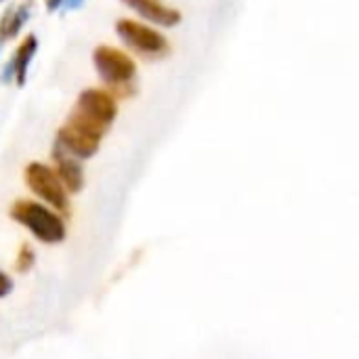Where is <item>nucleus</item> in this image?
Segmentation results:
<instances>
[{
	"label": "nucleus",
	"mask_w": 359,
	"mask_h": 359,
	"mask_svg": "<svg viewBox=\"0 0 359 359\" xmlns=\"http://www.w3.org/2000/svg\"><path fill=\"white\" fill-rule=\"evenodd\" d=\"M63 4H65L67 8H80V6L84 4V0H63Z\"/></svg>",
	"instance_id": "nucleus-13"
},
{
	"label": "nucleus",
	"mask_w": 359,
	"mask_h": 359,
	"mask_svg": "<svg viewBox=\"0 0 359 359\" xmlns=\"http://www.w3.org/2000/svg\"><path fill=\"white\" fill-rule=\"evenodd\" d=\"M36 50H38V40H36V36H27V38L21 42V46H19L17 55L13 57V65H15V80H17V84H19V86H23V84H25V80H27V67H29V63H32V59H34Z\"/></svg>",
	"instance_id": "nucleus-9"
},
{
	"label": "nucleus",
	"mask_w": 359,
	"mask_h": 359,
	"mask_svg": "<svg viewBox=\"0 0 359 359\" xmlns=\"http://www.w3.org/2000/svg\"><path fill=\"white\" fill-rule=\"evenodd\" d=\"M63 4V0H46V8L48 11H57Z\"/></svg>",
	"instance_id": "nucleus-14"
},
{
	"label": "nucleus",
	"mask_w": 359,
	"mask_h": 359,
	"mask_svg": "<svg viewBox=\"0 0 359 359\" xmlns=\"http://www.w3.org/2000/svg\"><path fill=\"white\" fill-rule=\"evenodd\" d=\"M93 59L101 80L107 84L120 86V84H128L135 78L137 72L135 61L114 46H99Z\"/></svg>",
	"instance_id": "nucleus-3"
},
{
	"label": "nucleus",
	"mask_w": 359,
	"mask_h": 359,
	"mask_svg": "<svg viewBox=\"0 0 359 359\" xmlns=\"http://www.w3.org/2000/svg\"><path fill=\"white\" fill-rule=\"evenodd\" d=\"M116 32L126 46H130L143 55H162L168 48L162 34H158L154 27L139 23V21L122 19L116 23Z\"/></svg>",
	"instance_id": "nucleus-5"
},
{
	"label": "nucleus",
	"mask_w": 359,
	"mask_h": 359,
	"mask_svg": "<svg viewBox=\"0 0 359 359\" xmlns=\"http://www.w3.org/2000/svg\"><path fill=\"white\" fill-rule=\"evenodd\" d=\"M116 101L111 95H107L105 90H99V88H88L80 95L78 99V107H76V114H80L82 118L90 120L93 124L101 126L107 130V126L114 122L116 118Z\"/></svg>",
	"instance_id": "nucleus-6"
},
{
	"label": "nucleus",
	"mask_w": 359,
	"mask_h": 359,
	"mask_svg": "<svg viewBox=\"0 0 359 359\" xmlns=\"http://www.w3.org/2000/svg\"><path fill=\"white\" fill-rule=\"evenodd\" d=\"M13 78H15V65H13V59H11L8 65H4V72H2L0 80H2V82H11Z\"/></svg>",
	"instance_id": "nucleus-11"
},
{
	"label": "nucleus",
	"mask_w": 359,
	"mask_h": 359,
	"mask_svg": "<svg viewBox=\"0 0 359 359\" xmlns=\"http://www.w3.org/2000/svg\"><path fill=\"white\" fill-rule=\"evenodd\" d=\"M29 8L32 4H21L19 8H11L4 19H2V25H0V38H15L19 34V29L25 25V21L29 19Z\"/></svg>",
	"instance_id": "nucleus-10"
},
{
	"label": "nucleus",
	"mask_w": 359,
	"mask_h": 359,
	"mask_svg": "<svg viewBox=\"0 0 359 359\" xmlns=\"http://www.w3.org/2000/svg\"><path fill=\"white\" fill-rule=\"evenodd\" d=\"M13 217H15V221L25 225L38 240H42L46 244L61 242L65 236L63 221L55 212H50L48 208H44L36 202H27V200L17 202L13 206Z\"/></svg>",
	"instance_id": "nucleus-2"
},
{
	"label": "nucleus",
	"mask_w": 359,
	"mask_h": 359,
	"mask_svg": "<svg viewBox=\"0 0 359 359\" xmlns=\"http://www.w3.org/2000/svg\"><path fill=\"white\" fill-rule=\"evenodd\" d=\"M25 181L29 185V189L40 196L44 202H48L50 206L59 208V210H65L67 208V194H65V187L63 183L59 181L57 172L44 164H29L27 170H25Z\"/></svg>",
	"instance_id": "nucleus-4"
},
{
	"label": "nucleus",
	"mask_w": 359,
	"mask_h": 359,
	"mask_svg": "<svg viewBox=\"0 0 359 359\" xmlns=\"http://www.w3.org/2000/svg\"><path fill=\"white\" fill-rule=\"evenodd\" d=\"M55 160H57V177L63 183L65 189L69 191H80L84 185V172L82 166L78 164V160L74 156H69L67 151H63L59 145H55Z\"/></svg>",
	"instance_id": "nucleus-8"
},
{
	"label": "nucleus",
	"mask_w": 359,
	"mask_h": 359,
	"mask_svg": "<svg viewBox=\"0 0 359 359\" xmlns=\"http://www.w3.org/2000/svg\"><path fill=\"white\" fill-rule=\"evenodd\" d=\"M122 2L133 11H137L143 19L162 27H172L181 21V13L164 6L162 0H122Z\"/></svg>",
	"instance_id": "nucleus-7"
},
{
	"label": "nucleus",
	"mask_w": 359,
	"mask_h": 359,
	"mask_svg": "<svg viewBox=\"0 0 359 359\" xmlns=\"http://www.w3.org/2000/svg\"><path fill=\"white\" fill-rule=\"evenodd\" d=\"M8 290H11V280L0 271V297L8 294Z\"/></svg>",
	"instance_id": "nucleus-12"
},
{
	"label": "nucleus",
	"mask_w": 359,
	"mask_h": 359,
	"mask_svg": "<svg viewBox=\"0 0 359 359\" xmlns=\"http://www.w3.org/2000/svg\"><path fill=\"white\" fill-rule=\"evenodd\" d=\"M103 133L105 130L101 126L74 111L67 124L59 130L57 145L74 158H90L97 151Z\"/></svg>",
	"instance_id": "nucleus-1"
}]
</instances>
